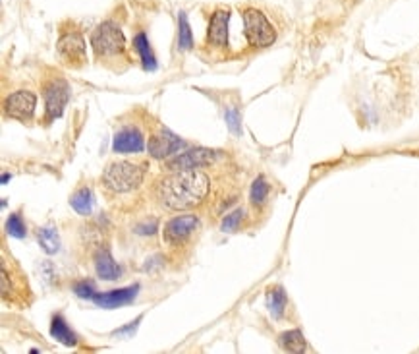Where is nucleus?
<instances>
[{"label":"nucleus","instance_id":"nucleus-1","mask_svg":"<svg viewBox=\"0 0 419 354\" xmlns=\"http://www.w3.org/2000/svg\"><path fill=\"white\" fill-rule=\"evenodd\" d=\"M211 181L201 168L172 171L160 176L155 184L158 203L172 211H186L200 205L209 194Z\"/></svg>","mask_w":419,"mask_h":354},{"label":"nucleus","instance_id":"nucleus-2","mask_svg":"<svg viewBox=\"0 0 419 354\" xmlns=\"http://www.w3.org/2000/svg\"><path fill=\"white\" fill-rule=\"evenodd\" d=\"M145 165L131 161H112L103 171V186L112 194H128L138 190L145 181Z\"/></svg>","mask_w":419,"mask_h":354},{"label":"nucleus","instance_id":"nucleus-3","mask_svg":"<svg viewBox=\"0 0 419 354\" xmlns=\"http://www.w3.org/2000/svg\"><path fill=\"white\" fill-rule=\"evenodd\" d=\"M91 47L99 60H116L126 53V37L114 21L107 20L93 29Z\"/></svg>","mask_w":419,"mask_h":354},{"label":"nucleus","instance_id":"nucleus-4","mask_svg":"<svg viewBox=\"0 0 419 354\" xmlns=\"http://www.w3.org/2000/svg\"><path fill=\"white\" fill-rule=\"evenodd\" d=\"M244 35L248 39L249 47L254 49H265L276 41V29L268 18L257 8H244Z\"/></svg>","mask_w":419,"mask_h":354},{"label":"nucleus","instance_id":"nucleus-5","mask_svg":"<svg viewBox=\"0 0 419 354\" xmlns=\"http://www.w3.org/2000/svg\"><path fill=\"white\" fill-rule=\"evenodd\" d=\"M56 55L68 68H82L87 63V45L77 28H62L56 41Z\"/></svg>","mask_w":419,"mask_h":354},{"label":"nucleus","instance_id":"nucleus-6","mask_svg":"<svg viewBox=\"0 0 419 354\" xmlns=\"http://www.w3.org/2000/svg\"><path fill=\"white\" fill-rule=\"evenodd\" d=\"M72 90L62 76L50 77L43 84V99H45V122H53L64 114V109L70 101Z\"/></svg>","mask_w":419,"mask_h":354},{"label":"nucleus","instance_id":"nucleus-7","mask_svg":"<svg viewBox=\"0 0 419 354\" xmlns=\"http://www.w3.org/2000/svg\"><path fill=\"white\" fill-rule=\"evenodd\" d=\"M197 229H200V217L193 215V213L172 217L170 221H166L165 229H163V238L172 248H180L182 244L192 238V235Z\"/></svg>","mask_w":419,"mask_h":354},{"label":"nucleus","instance_id":"nucleus-8","mask_svg":"<svg viewBox=\"0 0 419 354\" xmlns=\"http://www.w3.org/2000/svg\"><path fill=\"white\" fill-rule=\"evenodd\" d=\"M37 95L29 90H18L4 99V114L18 122H29L35 114Z\"/></svg>","mask_w":419,"mask_h":354},{"label":"nucleus","instance_id":"nucleus-9","mask_svg":"<svg viewBox=\"0 0 419 354\" xmlns=\"http://www.w3.org/2000/svg\"><path fill=\"white\" fill-rule=\"evenodd\" d=\"M217 157V151L209 149V147H193L187 151L180 153L174 159L166 163V171H193V168H205Z\"/></svg>","mask_w":419,"mask_h":354},{"label":"nucleus","instance_id":"nucleus-10","mask_svg":"<svg viewBox=\"0 0 419 354\" xmlns=\"http://www.w3.org/2000/svg\"><path fill=\"white\" fill-rule=\"evenodd\" d=\"M184 147H186V141L180 136L166 130V128H160L149 138L147 151L153 159H168L172 155L180 153V149H184Z\"/></svg>","mask_w":419,"mask_h":354},{"label":"nucleus","instance_id":"nucleus-11","mask_svg":"<svg viewBox=\"0 0 419 354\" xmlns=\"http://www.w3.org/2000/svg\"><path fill=\"white\" fill-rule=\"evenodd\" d=\"M228 26H230V12L227 8H217L207 28V45L214 49H224L228 45Z\"/></svg>","mask_w":419,"mask_h":354},{"label":"nucleus","instance_id":"nucleus-12","mask_svg":"<svg viewBox=\"0 0 419 354\" xmlns=\"http://www.w3.org/2000/svg\"><path fill=\"white\" fill-rule=\"evenodd\" d=\"M139 292V285L131 286H122V289H114V291L109 292H97L93 296V302L99 308L103 310H112V308H118V306H126L136 300Z\"/></svg>","mask_w":419,"mask_h":354},{"label":"nucleus","instance_id":"nucleus-13","mask_svg":"<svg viewBox=\"0 0 419 354\" xmlns=\"http://www.w3.org/2000/svg\"><path fill=\"white\" fill-rule=\"evenodd\" d=\"M145 149L143 134L134 126H124L114 134L112 151L114 153H141Z\"/></svg>","mask_w":419,"mask_h":354},{"label":"nucleus","instance_id":"nucleus-14","mask_svg":"<svg viewBox=\"0 0 419 354\" xmlns=\"http://www.w3.org/2000/svg\"><path fill=\"white\" fill-rule=\"evenodd\" d=\"M93 264H95L97 277L103 279V281H116L122 277V267L112 257L109 246H99V250L93 256Z\"/></svg>","mask_w":419,"mask_h":354},{"label":"nucleus","instance_id":"nucleus-15","mask_svg":"<svg viewBox=\"0 0 419 354\" xmlns=\"http://www.w3.org/2000/svg\"><path fill=\"white\" fill-rule=\"evenodd\" d=\"M267 310L268 313L275 318V320H281L284 312H286V306H288V294L282 289L281 285H273L267 289Z\"/></svg>","mask_w":419,"mask_h":354},{"label":"nucleus","instance_id":"nucleus-16","mask_svg":"<svg viewBox=\"0 0 419 354\" xmlns=\"http://www.w3.org/2000/svg\"><path fill=\"white\" fill-rule=\"evenodd\" d=\"M134 49L141 58V64L147 72H155L157 70V58L153 55L151 43H149V37L145 35V31H139L136 37H134Z\"/></svg>","mask_w":419,"mask_h":354},{"label":"nucleus","instance_id":"nucleus-17","mask_svg":"<svg viewBox=\"0 0 419 354\" xmlns=\"http://www.w3.org/2000/svg\"><path fill=\"white\" fill-rule=\"evenodd\" d=\"M50 335H53L58 343L66 345V347H76L77 345L76 333L70 329L68 321L64 320L60 313L53 316V320H50Z\"/></svg>","mask_w":419,"mask_h":354},{"label":"nucleus","instance_id":"nucleus-18","mask_svg":"<svg viewBox=\"0 0 419 354\" xmlns=\"http://www.w3.org/2000/svg\"><path fill=\"white\" fill-rule=\"evenodd\" d=\"M278 345H281L282 350H286V353H305V348H308V340L303 337L302 329H288V331H284V333L278 335Z\"/></svg>","mask_w":419,"mask_h":354},{"label":"nucleus","instance_id":"nucleus-19","mask_svg":"<svg viewBox=\"0 0 419 354\" xmlns=\"http://www.w3.org/2000/svg\"><path fill=\"white\" fill-rule=\"evenodd\" d=\"M93 203H95V198H93V192H91V188H80L74 192V195L70 198V205L74 208L76 213L80 215H91V211H93Z\"/></svg>","mask_w":419,"mask_h":354},{"label":"nucleus","instance_id":"nucleus-20","mask_svg":"<svg viewBox=\"0 0 419 354\" xmlns=\"http://www.w3.org/2000/svg\"><path fill=\"white\" fill-rule=\"evenodd\" d=\"M37 240L41 244L43 252L47 254H56L60 250V236L55 227H41L37 230Z\"/></svg>","mask_w":419,"mask_h":354},{"label":"nucleus","instance_id":"nucleus-21","mask_svg":"<svg viewBox=\"0 0 419 354\" xmlns=\"http://www.w3.org/2000/svg\"><path fill=\"white\" fill-rule=\"evenodd\" d=\"M268 192H271V186L265 181V176H257L254 184H251V190H249V202H251V205H255V208L265 205L268 200Z\"/></svg>","mask_w":419,"mask_h":354},{"label":"nucleus","instance_id":"nucleus-22","mask_svg":"<svg viewBox=\"0 0 419 354\" xmlns=\"http://www.w3.org/2000/svg\"><path fill=\"white\" fill-rule=\"evenodd\" d=\"M178 49L180 50L193 49L192 26H190V20H187L186 12H178Z\"/></svg>","mask_w":419,"mask_h":354},{"label":"nucleus","instance_id":"nucleus-23","mask_svg":"<svg viewBox=\"0 0 419 354\" xmlns=\"http://www.w3.org/2000/svg\"><path fill=\"white\" fill-rule=\"evenodd\" d=\"M244 217H246V211L241 208L234 209L230 213L222 217V222H220V230L224 232V235H230V232H236V230L240 229L241 222H244Z\"/></svg>","mask_w":419,"mask_h":354},{"label":"nucleus","instance_id":"nucleus-24","mask_svg":"<svg viewBox=\"0 0 419 354\" xmlns=\"http://www.w3.org/2000/svg\"><path fill=\"white\" fill-rule=\"evenodd\" d=\"M6 232L10 236H14V238H26L28 227H26V222H23L20 213H10L6 221Z\"/></svg>","mask_w":419,"mask_h":354},{"label":"nucleus","instance_id":"nucleus-25","mask_svg":"<svg viewBox=\"0 0 419 354\" xmlns=\"http://www.w3.org/2000/svg\"><path fill=\"white\" fill-rule=\"evenodd\" d=\"M224 120H227V126L230 134L234 136H240L241 134V117L240 111L236 109V107H228L227 111H224Z\"/></svg>","mask_w":419,"mask_h":354},{"label":"nucleus","instance_id":"nucleus-26","mask_svg":"<svg viewBox=\"0 0 419 354\" xmlns=\"http://www.w3.org/2000/svg\"><path fill=\"white\" fill-rule=\"evenodd\" d=\"M74 292H76L80 299L93 300V296L97 294V286L89 279H82V281L74 283Z\"/></svg>","mask_w":419,"mask_h":354},{"label":"nucleus","instance_id":"nucleus-27","mask_svg":"<svg viewBox=\"0 0 419 354\" xmlns=\"http://www.w3.org/2000/svg\"><path fill=\"white\" fill-rule=\"evenodd\" d=\"M0 275H2V296L8 299L10 292H12V283H10V275H8V271L4 265H2V273H0Z\"/></svg>","mask_w":419,"mask_h":354},{"label":"nucleus","instance_id":"nucleus-28","mask_svg":"<svg viewBox=\"0 0 419 354\" xmlns=\"http://www.w3.org/2000/svg\"><path fill=\"white\" fill-rule=\"evenodd\" d=\"M136 232H138V235H155V232H157V221H153L151 225L147 221L141 222V225L136 227Z\"/></svg>","mask_w":419,"mask_h":354},{"label":"nucleus","instance_id":"nucleus-29","mask_svg":"<svg viewBox=\"0 0 419 354\" xmlns=\"http://www.w3.org/2000/svg\"><path fill=\"white\" fill-rule=\"evenodd\" d=\"M141 320H143V316H139L138 320L131 321V323H128V326L122 327V329H116V331H114V333H112V335H131V333H134V331H136V329H138L139 321H141Z\"/></svg>","mask_w":419,"mask_h":354},{"label":"nucleus","instance_id":"nucleus-30","mask_svg":"<svg viewBox=\"0 0 419 354\" xmlns=\"http://www.w3.org/2000/svg\"><path fill=\"white\" fill-rule=\"evenodd\" d=\"M10 178H12V176H10L8 173L2 174V184H8V181H10Z\"/></svg>","mask_w":419,"mask_h":354}]
</instances>
